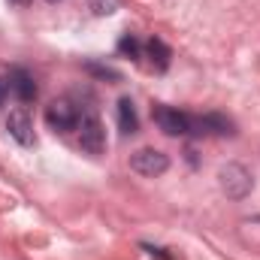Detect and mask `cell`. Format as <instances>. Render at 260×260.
<instances>
[{"label":"cell","mask_w":260,"mask_h":260,"mask_svg":"<svg viewBox=\"0 0 260 260\" xmlns=\"http://www.w3.org/2000/svg\"><path fill=\"white\" fill-rule=\"evenodd\" d=\"M76 130H79V145H82V151H88V154H103V148H106V127H103V121H100L94 112L82 115Z\"/></svg>","instance_id":"cell-2"},{"label":"cell","mask_w":260,"mask_h":260,"mask_svg":"<svg viewBox=\"0 0 260 260\" xmlns=\"http://www.w3.org/2000/svg\"><path fill=\"white\" fill-rule=\"evenodd\" d=\"M49 3H58V0H49Z\"/></svg>","instance_id":"cell-16"},{"label":"cell","mask_w":260,"mask_h":260,"mask_svg":"<svg viewBox=\"0 0 260 260\" xmlns=\"http://www.w3.org/2000/svg\"><path fill=\"white\" fill-rule=\"evenodd\" d=\"M85 73H91V76H97V79H109V82H118V79H121L118 70H112V67H106V64H97V61H88V64H85Z\"/></svg>","instance_id":"cell-11"},{"label":"cell","mask_w":260,"mask_h":260,"mask_svg":"<svg viewBox=\"0 0 260 260\" xmlns=\"http://www.w3.org/2000/svg\"><path fill=\"white\" fill-rule=\"evenodd\" d=\"M130 170L139 173V176L154 179V176H164L170 170V157L160 148H136L130 154Z\"/></svg>","instance_id":"cell-3"},{"label":"cell","mask_w":260,"mask_h":260,"mask_svg":"<svg viewBox=\"0 0 260 260\" xmlns=\"http://www.w3.org/2000/svg\"><path fill=\"white\" fill-rule=\"evenodd\" d=\"M118 52H121L124 58H133V61H136V58H139V40H136L133 34H124V37L118 40Z\"/></svg>","instance_id":"cell-12"},{"label":"cell","mask_w":260,"mask_h":260,"mask_svg":"<svg viewBox=\"0 0 260 260\" xmlns=\"http://www.w3.org/2000/svg\"><path fill=\"white\" fill-rule=\"evenodd\" d=\"M118 127L124 136H133L139 130V118H136V109H133V100L130 97H121L118 100Z\"/></svg>","instance_id":"cell-9"},{"label":"cell","mask_w":260,"mask_h":260,"mask_svg":"<svg viewBox=\"0 0 260 260\" xmlns=\"http://www.w3.org/2000/svg\"><path fill=\"white\" fill-rule=\"evenodd\" d=\"M46 124L55 133H70L79 127V112L70 100H52L46 106Z\"/></svg>","instance_id":"cell-4"},{"label":"cell","mask_w":260,"mask_h":260,"mask_svg":"<svg viewBox=\"0 0 260 260\" xmlns=\"http://www.w3.org/2000/svg\"><path fill=\"white\" fill-rule=\"evenodd\" d=\"M154 121H157V127L164 130L167 136H185L191 130V115L179 112L173 106H157L154 109Z\"/></svg>","instance_id":"cell-6"},{"label":"cell","mask_w":260,"mask_h":260,"mask_svg":"<svg viewBox=\"0 0 260 260\" xmlns=\"http://www.w3.org/2000/svg\"><path fill=\"white\" fill-rule=\"evenodd\" d=\"M6 130L18 145H34V121H30L27 109H12L6 118Z\"/></svg>","instance_id":"cell-8"},{"label":"cell","mask_w":260,"mask_h":260,"mask_svg":"<svg viewBox=\"0 0 260 260\" xmlns=\"http://www.w3.org/2000/svg\"><path fill=\"white\" fill-rule=\"evenodd\" d=\"M145 52H148L151 64L157 67V70H167V67H170V49H167V43H164V40L151 37V40H148V46H145Z\"/></svg>","instance_id":"cell-10"},{"label":"cell","mask_w":260,"mask_h":260,"mask_svg":"<svg viewBox=\"0 0 260 260\" xmlns=\"http://www.w3.org/2000/svg\"><path fill=\"white\" fill-rule=\"evenodd\" d=\"M88 6L94 15H112L118 9V0H88Z\"/></svg>","instance_id":"cell-13"},{"label":"cell","mask_w":260,"mask_h":260,"mask_svg":"<svg viewBox=\"0 0 260 260\" xmlns=\"http://www.w3.org/2000/svg\"><path fill=\"white\" fill-rule=\"evenodd\" d=\"M188 133H194V136H236V124L221 112H209V115H200V118L191 115V130Z\"/></svg>","instance_id":"cell-5"},{"label":"cell","mask_w":260,"mask_h":260,"mask_svg":"<svg viewBox=\"0 0 260 260\" xmlns=\"http://www.w3.org/2000/svg\"><path fill=\"white\" fill-rule=\"evenodd\" d=\"M9 3H15V6H27L30 0H9Z\"/></svg>","instance_id":"cell-15"},{"label":"cell","mask_w":260,"mask_h":260,"mask_svg":"<svg viewBox=\"0 0 260 260\" xmlns=\"http://www.w3.org/2000/svg\"><path fill=\"white\" fill-rule=\"evenodd\" d=\"M6 91H9V88H6V82L0 79V106H3V100H6Z\"/></svg>","instance_id":"cell-14"},{"label":"cell","mask_w":260,"mask_h":260,"mask_svg":"<svg viewBox=\"0 0 260 260\" xmlns=\"http://www.w3.org/2000/svg\"><path fill=\"white\" fill-rule=\"evenodd\" d=\"M218 185L230 200H245L254 188V179L242 164H227V167L218 170Z\"/></svg>","instance_id":"cell-1"},{"label":"cell","mask_w":260,"mask_h":260,"mask_svg":"<svg viewBox=\"0 0 260 260\" xmlns=\"http://www.w3.org/2000/svg\"><path fill=\"white\" fill-rule=\"evenodd\" d=\"M9 85V91L21 100V103H34L37 100V82H34V76L24 70V67H15V70H9V79H6Z\"/></svg>","instance_id":"cell-7"}]
</instances>
